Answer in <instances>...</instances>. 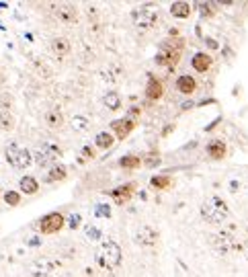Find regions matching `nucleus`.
Instances as JSON below:
<instances>
[{
	"label": "nucleus",
	"mask_w": 248,
	"mask_h": 277,
	"mask_svg": "<svg viewBox=\"0 0 248 277\" xmlns=\"http://www.w3.org/2000/svg\"><path fill=\"white\" fill-rule=\"evenodd\" d=\"M123 252L115 240H103L95 252V261L101 269H117L121 265Z\"/></svg>",
	"instance_id": "f257e3e1"
},
{
	"label": "nucleus",
	"mask_w": 248,
	"mask_h": 277,
	"mask_svg": "<svg viewBox=\"0 0 248 277\" xmlns=\"http://www.w3.org/2000/svg\"><path fill=\"white\" fill-rule=\"evenodd\" d=\"M201 216H203V220L209 222V224H221V222L228 220V216H230L228 203H225L223 199H219V197H209V199L203 201V205H201Z\"/></svg>",
	"instance_id": "f03ea898"
},
{
	"label": "nucleus",
	"mask_w": 248,
	"mask_h": 277,
	"mask_svg": "<svg viewBox=\"0 0 248 277\" xmlns=\"http://www.w3.org/2000/svg\"><path fill=\"white\" fill-rule=\"evenodd\" d=\"M209 242H211V246L215 248V252H219V254H225V252H230V250H234V248H240V244H238V240H236V234H234L232 228L215 232L213 236L209 238Z\"/></svg>",
	"instance_id": "7ed1b4c3"
},
{
	"label": "nucleus",
	"mask_w": 248,
	"mask_h": 277,
	"mask_svg": "<svg viewBox=\"0 0 248 277\" xmlns=\"http://www.w3.org/2000/svg\"><path fill=\"white\" fill-rule=\"evenodd\" d=\"M5 156H7V160H9V164H11L13 168H27V166L31 164V160H33L31 152L25 150V148L17 146V144H9V146H7Z\"/></svg>",
	"instance_id": "20e7f679"
},
{
	"label": "nucleus",
	"mask_w": 248,
	"mask_h": 277,
	"mask_svg": "<svg viewBox=\"0 0 248 277\" xmlns=\"http://www.w3.org/2000/svg\"><path fill=\"white\" fill-rule=\"evenodd\" d=\"M180 50H183V41H178L176 46L172 44V41H166V44L162 46V50L156 56V64H160V66H164V68H172L180 58Z\"/></svg>",
	"instance_id": "39448f33"
},
{
	"label": "nucleus",
	"mask_w": 248,
	"mask_h": 277,
	"mask_svg": "<svg viewBox=\"0 0 248 277\" xmlns=\"http://www.w3.org/2000/svg\"><path fill=\"white\" fill-rule=\"evenodd\" d=\"M133 21L135 25L142 27V29H150L158 23V11L152 9V7H142L140 11L133 13Z\"/></svg>",
	"instance_id": "423d86ee"
},
{
	"label": "nucleus",
	"mask_w": 248,
	"mask_h": 277,
	"mask_svg": "<svg viewBox=\"0 0 248 277\" xmlns=\"http://www.w3.org/2000/svg\"><path fill=\"white\" fill-rule=\"evenodd\" d=\"M64 226V216L60 214V211H54V214H48L41 222H39V230L43 234H56L60 232Z\"/></svg>",
	"instance_id": "0eeeda50"
},
{
	"label": "nucleus",
	"mask_w": 248,
	"mask_h": 277,
	"mask_svg": "<svg viewBox=\"0 0 248 277\" xmlns=\"http://www.w3.org/2000/svg\"><path fill=\"white\" fill-rule=\"evenodd\" d=\"M58 154H60V148L58 146H54V144H43L39 150L35 152V162L39 166H48V164H52L58 158Z\"/></svg>",
	"instance_id": "6e6552de"
},
{
	"label": "nucleus",
	"mask_w": 248,
	"mask_h": 277,
	"mask_svg": "<svg viewBox=\"0 0 248 277\" xmlns=\"http://www.w3.org/2000/svg\"><path fill=\"white\" fill-rule=\"evenodd\" d=\"M135 242L142 244L144 248H152L158 242V232L152 226H140L135 232Z\"/></svg>",
	"instance_id": "1a4fd4ad"
},
{
	"label": "nucleus",
	"mask_w": 248,
	"mask_h": 277,
	"mask_svg": "<svg viewBox=\"0 0 248 277\" xmlns=\"http://www.w3.org/2000/svg\"><path fill=\"white\" fill-rule=\"evenodd\" d=\"M56 271V261L52 259H37L31 265V273L35 277H52Z\"/></svg>",
	"instance_id": "9d476101"
},
{
	"label": "nucleus",
	"mask_w": 248,
	"mask_h": 277,
	"mask_svg": "<svg viewBox=\"0 0 248 277\" xmlns=\"http://www.w3.org/2000/svg\"><path fill=\"white\" fill-rule=\"evenodd\" d=\"M133 127H135V121H133V119H127V117H123V119H115V121L111 123L113 134H117V138H121V140L133 132Z\"/></svg>",
	"instance_id": "9b49d317"
},
{
	"label": "nucleus",
	"mask_w": 248,
	"mask_h": 277,
	"mask_svg": "<svg viewBox=\"0 0 248 277\" xmlns=\"http://www.w3.org/2000/svg\"><path fill=\"white\" fill-rule=\"evenodd\" d=\"M191 66H193L197 72H207V70L211 68V58H209L205 52H199V54L193 56Z\"/></svg>",
	"instance_id": "f8f14e48"
},
{
	"label": "nucleus",
	"mask_w": 248,
	"mask_h": 277,
	"mask_svg": "<svg viewBox=\"0 0 248 277\" xmlns=\"http://www.w3.org/2000/svg\"><path fill=\"white\" fill-rule=\"evenodd\" d=\"M133 185H123V187H117V189H113L111 191V197L115 199V203H125V201H129L131 199V193H133Z\"/></svg>",
	"instance_id": "ddd939ff"
},
{
	"label": "nucleus",
	"mask_w": 248,
	"mask_h": 277,
	"mask_svg": "<svg viewBox=\"0 0 248 277\" xmlns=\"http://www.w3.org/2000/svg\"><path fill=\"white\" fill-rule=\"evenodd\" d=\"M176 89H178L180 93H183V95H191V93L197 89V82H195L193 76L183 74V76H178V78H176Z\"/></svg>",
	"instance_id": "4468645a"
},
{
	"label": "nucleus",
	"mask_w": 248,
	"mask_h": 277,
	"mask_svg": "<svg viewBox=\"0 0 248 277\" xmlns=\"http://www.w3.org/2000/svg\"><path fill=\"white\" fill-rule=\"evenodd\" d=\"M56 15L64 21V23H74L76 17H78V13H76V9L72 5H60L56 9Z\"/></svg>",
	"instance_id": "2eb2a0df"
},
{
	"label": "nucleus",
	"mask_w": 248,
	"mask_h": 277,
	"mask_svg": "<svg viewBox=\"0 0 248 277\" xmlns=\"http://www.w3.org/2000/svg\"><path fill=\"white\" fill-rule=\"evenodd\" d=\"M19 187H21V191L25 195H33V193H37V191H39V183H37L35 177H23L19 181Z\"/></svg>",
	"instance_id": "dca6fc26"
},
{
	"label": "nucleus",
	"mask_w": 248,
	"mask_h": 277,
	"mask_svg": "<svg viewBox=\"0 0 248 277\" xmlns=\"http://www.w3.org/2000/svg\"><path fill=\"white\" fill-rule=\"evenodd\" d=\"M207 154H209V158H213V160L223 158V156H225V144L219 142V140L209 142V146H207Z\"/></svg>",
	"instance_id": "f3484780"
},
{
	"label": "nucleus",
	"mask_w": 248,
	"mask_h": 277,
	"mask_svg": "<svg viewBox=\"0 0 248 277\" xmlns=\"http://www.w3.org/2000/svg\"><path fill=\"white\" fill-rule=\"evenodd\" d=\"M146 97L150 99V101H158L162 97V82L160 80H150V84L146 87Z\"/></svg>",
	"instance_id": "a211bd4d"
},
{
	"label": "nucleus",
	"mask_w": 248,
	"mask_h": 277,
	"mask_svg": "<svg viewBox=\"0 0 248 277\" xmlns=\"http://www.w3.org/2000/svg\"><path fill=\"white\" fill-rule=\"evenodd\" d=\"M66 175H68V170H66V166H64V164H56V166H52V170H50V173H48V183L64 181V179H66Z\"/></svg>",
	"instance_id": "6ab92c4d"
},
{
	"label": "nucleus",
	"mask_w": 248,
	"mask_h": 277,
	"mask_svg": "<svg viewBox=\"0 0 248 277\" xmlns=\"http://www.w3.org/2000/svg\"><path fill=\"white\" fill-rule=\"evenodd\" d=\"M170 13H172V17H176V19H187V17L191 15V7H189V3H174V5L170 7Z\"/></svg>",
	"instance_id": "aec40b11"
},
{
	"label": "nucleus",
	"mask_w": 248,
	"mask_h": 277,
	"mask_svg": "<svg viewBox=\"0 0 248 277\" xmlns=\"http://www.w3.org/2000/svg\"><path fill=\"white\" fill-rule=\"evenodd\" d=\"M103 103H105V107L111 109V111H117L121 107V97L117 93H107L103 97Z\"/></svg>",
	"instance_id": "412c9836"
},
{
	"label": "nucleus",
	"mask_w": 248,
	"mask_h": 277,
	"mask_svg": "<svg viewBox=\"0 0 248 277\" xmlns=\"http://www.w3.org/2000/svg\"><path fill=\"white\" fill-rule=\"evenodd\" d=\"M15 127V117L11 111H0V130L5 132H11Z\"/></svg>",
	"instance_id": "4be33fe9"
},
{
	"label": "nucleus",
	"mask_w": 248,
	"mask_h": 277,
	"mask_svg": "<svg viewBox=\"0 0 248 277\" xmlns=\"http://www.w3.org/2000/svg\"><path fill=\"white\" fill-rule=\"evenodd\" d=\"M150 185H152L154 189H168V187L172 185V179H170L168 175H158V177H152Z\"/></svg>",
	"instance_id": "5701e85b"
},
{
	"label": "nucleus",
	"mask_w": 248,
	"mask_h": 277,
	"mask_svg": "<svg viewBox=\"0 0 248 277\" xmlns=\"http://www.w3.org/2000/svg\"><path fill=\"white\" fill-rule=\"evenodd\" d=\"M52 50H54L56 54L64 56V54H68V52H70V44H68L66 39L58 37V39H54V41H52Z\"/></svg>",
	"instance_id": "b1692460"
},
{
	"label": "nucleus",
	"mask_w": 248,
	"mask_h": 277,
	"mask_svg": "<svg viewBox=\"0 0 248 277\" xmlns=\"http://www.w3.org/2000/svg\"><path fill=\"white\" fill-rule=\"evenodd\" d=\"M119 164L125 166V168H138L142 164V160H140V156H135V154H127V156H123L119 160Z\"/></svg>",
	"instance_id": "393cba45"
},
{
	"label": "nucleus",
	"mask_w": 248,
	"mask_h": 277,
	"mask_svg": "<svg viewBox=\"0 0 248 277\" xmlns=\"http://www.w3.org/2000/svg\"><path fill=\"white\" fill-rule=\"evenodd\" d=\"M97 146H99V148H103V150L111 148V146H113V134H107V132L97 134Z\"/></svg>",
	"instance_id": "a878e982"
},
{
	"label": "nucleus",
	"mask_w": 248,
	"mask_h": 277,
	"mask_svg": "<svg viewBox=\"0 0 248 277\" xmlns=\"http://www.w3.org/2000/svg\"><path fill=\"white\" fill-rule=\"evenodd\" d=\"M72 127L78 130V132H86L90 127V123H88V119L84 115H76V117H72Z\"/></svg>",
	"instance_id": "bb28decb"
},
{
	"label": "nucleus",
	"mask_w": 248,
	"mask_h": 277,
	"mask_svg": "<svg viewBox=\"0 0 248 277\" xmlns=\"http://www.w3.org/2000/svg\"><path fill=\"white\" fill-rule=\"evenodd\" d=\"M45 123L52 125V127H60V125H62V115H60V111H48V113H45Z\"/></svg>",
	"instance_id": "cd10ccee"
},
{
	"label": "nucleus",
	"mask_w": 248,
	"mask_h": 277,
	"mask_svg": "<svg viewBox=\"0 0 248 277\" xmlns=\"http://www.w3.org/2000/svg\"><path fill=\"white\" fill-rule=\"evenodd\" d=\"M13 107V97L9 93H3L0 95V111H11Z\"/></svg>",
	"instance_id": "c85d7f7f"
},
{
	"label": "nucleus",
	"mask_w": 248,
	"mask_h": 277,
	"mask_svg": "<svg viewBox=\"0 0 248 277\" xmlns=\"http://www.w3.org/2000/svg\"><path fill=\"white\" fill-rule=\"evenodd\" d=\"M5 201H7L9 205H19L21 195L17 193V191H7V193H5Z\"/></svg>",
	"instance_id": "c756f323"
},
{
	"label": "nucleus",
	"mask_w": 248,
	"mask_h": 277,
	"mask_svg": "<svg viewBox=\"0 0 248 277\" xmlns=\"http://www.w3.org/2000/svg\"><path fill=\"white\" fill-rule=\"evenodd\" d=\"M97 216H99V218H109V216H111V207H109L107 203H99V205H97Z\"/></svg>",
	"instance_id": "7c9ffc66"
},
{
	"label": "nucleus",
	"mask_w": 248,
	"mask_h": 277,
	"mask_svg": "<svg viewBox=\"0 0 248 277\" xmlns=\"http://www.w3.org/2000/svg\"><path fill=\"white\" fill-rule=\"evenodd\" d=\"M158 162H160V156H158L156 152H150V154L146 156V166H156Z\"/></svg>",
	"instance_id": "2f4dec72"
},
{
	"label": "nucleus",
	"mask_w": 248,
	"mask_h": 277,
	"mask_svg": "<svg viewBox=\"0 0 248 277\" xmlns=\"http://www.w3.org/2000/svg\"><path fill=\"white\" fill-rule=\"evenodd\" d=\"M86 236H88V238H101V230L95 228V226H90V228L86 230Z\"/></svg>",
	"instance_id": "473e14b6"
},
{
	"label": "nucleus",
	"mask_w": 248,
	"mask_h": 277,
	"mask_svg": "<svg viewBox=\"0 0 248 277\" xmlns=\"http://www.w3.org/2000/svg\"><path fill=\"white\" fill-rule=\"evenodd\" d=\"M199 11H201V15H203V17H211V15H213L211 7H209V5H203V3L199 5Z\"/></svg>",
	"instance_id": "72a5a7b5"
},
{
	"label": "nucleus",
	"mask_w": 248,
	"mask_h": 277,
	"mask_svg": "<svg viewBox=\"0 0 248 277\" xmlns=\"http://www.w3.org/2000/svg\"><path fill=\"white\" fill-rule=\"evenodd\" d=\"M82 158H95V150L90 146H84L82 148Z\"/></svg>",
	"instance_id": "f704fd0d"
},
{
	"label": "nucleus",
	"mask_w": 248,
	"mask_h": 277,
	"mask_svg": "<svg viewBox=\"0 0 248 277\" xmlns=\"http://www.w3.org/2000/svg\"><path fill=\"white\" fill-rule=\"evenodd\" d=\"M78 224H80V216H72L70 218V228H76Z\"/></svg>",
	"instance_id": "c9c22d12"
},
{
	"label": "nucleus",
	"mask_w": 248,
	"mask_h": 277,
	"mask_svg": "<svg viewBox=\"0 0 248 277\" xmlns=\"http://www.w3.org/2000/svg\"><path fill=\"white\" fill-rule=\"evenodd\" d=\"M244 252H246V257H248V238L244 240Z\"/></svg>",
	"instance_id": "e433bc0d"
},
{
	"label": "nucleus",
	"mask_w": 248,
	"mask_h": 277,
	"mask_svg": "<svg viewBox=\"0 0 248 277\" xmlns=\"http://www.w3.org/2000/svg\"><path fill=\"white\" fill-rule=\"evenodd\" d=\"M5 82V74H3V70H0V84Z\"/></svg>",
	"instance_id": "4c0bfd02"
}]
</instances>
